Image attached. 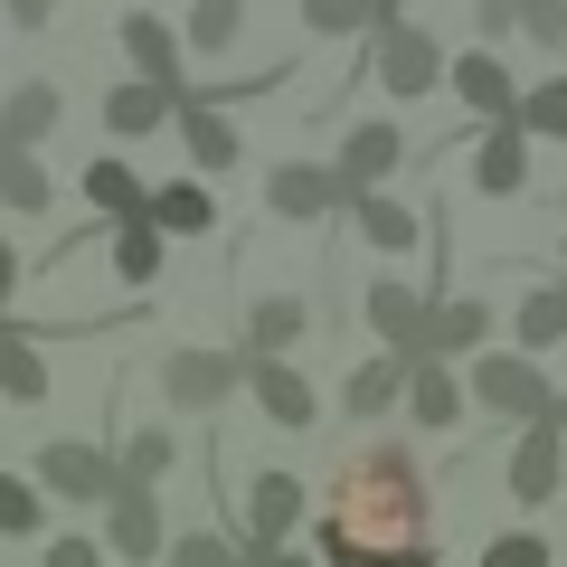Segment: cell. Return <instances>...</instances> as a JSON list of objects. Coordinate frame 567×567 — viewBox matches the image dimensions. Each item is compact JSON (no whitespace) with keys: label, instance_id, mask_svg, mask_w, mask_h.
Here are the masks:
<instances>
[{"label":"cell","instance_id":"6da1fadb","mask_svg":"<svg viewBox=\"0 0 567 567\" xmlns=\"http://www.w3.org/2000/svg\"><path fill=\"white\" fill-rule=\"evenodd\" d=\"M322 567H435L425 539V473L406 445H369L322 492Z\"/></svg>","mask_w":567,"mask_h":567},{"label":"cell","instance_id":"7a4b0ae2","mask_svg":"<svg viewBox=\"0 0 567 567\" xmlns=\"http://www.w3.org/2000/svg\"><path fill=\"white\" fill-rule=\"evenodd\" d=\"M473 398H483V416H511L520 435L558 416V388H548L539 360H520V350H483V360H473Z\"/></svg>","mask_w":567,"mask_h":567},{"label":"cell","instance_id":"3957f363","mask_svg":"<svg viewBox=\"0 0 567 567\" xmlns=\"http://www.w3.org/2000/svg\"><path fill=\"white\" fill-rule=\"evenodd\" d=\"M39 492H58V502H114L123 492V454L85 445V435H58V445H39Z\"/></svg>","mask_w":567,"mask_h":567},{"label":"cell","instance_id":"277c9868","mask_svg":"<svg viewBox=\"0 0 567 567\" xmlns=\"http://www.w3.org/2000/svg\"><path fill=\"white\" fill-rule=\"evenodd\" d=\"M454 66H445V48H435V29H416V20H398V29H379V85L398 104H416V95H435Z\"/></svg>","mask_w":567,"mask_h":567},{"label":"cell","instance_id":"5b68a950","mask_svg":"<svg viewBox=\"0 0 567 567\" xmlns=\"http://www.w3.org/2000/svg\"><path fill=\"white\" fill-rule=\"evenodd\" d=\"M360 303H369V331L388 341V360H425V331H435V303H425V293H416L406 275H379V284L360 293Z\"/></svg>","mask_w":567,"mask_h":567},{"label":"cell","instance_id":"8992f818","mask_svg":"<svg viewBox=\"0 0 567 567\" xmlns=\"http://www.w3.org/2000/svg\"><path fill=\"white\" fill-rule=\"evenodd\" d=\"M227 388H246V360H227V350H171L162 360V398L181 406V416L227 406Z\"/></svg>","mask_w":567,"mask_h":567},{"label":"cell","instance_id":"52a82bcc","mask_svg":"<svg viewBox=\"0 0 567 567\" xmlns=\"http://www.w3.org/2000/svg\"><path fill=\"white\" fill-rule=\"evenodd\" d=\"M303 511H312V492L293 483V473H256V483H246V529H237V548H246V558H275L284 529L303 520Z\"/></svg>","mask_w":567,"mask_h":567},{"label":"cell","instance_id":"ba28073f","mask_svg":"<svg viewBox=\"0 0 567 567\" xmlns=\"http://www.w3.org/2000/svg\"><path fill=\"white\" fill-rule=\"evenodd\" d=\"M558 483H567V425L548 416V425H529L520 445H511V502L539 511V502H558Z\"/></svg>","mask_w":567,"mask_h":567},{"label":"cell","instance_id":"9c48e42d","mask_svg":"<svg viewBox=\"0 0 567 567\" xmlns=\"http://www.w3.org/2000/svg\"><path fill=\"white\" fill-rule=\"evenodd\" d=\"M265 208H275V218H331V208H360V199H350V181L331 162H284L275 181H265Z\"/></svg>","mask_w":567,"mask_h":567},{"label":"cell","instance_id":"30bf717a","mask_svg":"<svg viewBox=\"0 0 567 567\" xmlns=\"http://www.w3.org/2000/svg\"><path fill=\"white\" fill-rule=\"evenodd\" d=\"M162 492L152 483H123L114 502H104V539H114V558H171V539H162Z\"/></svg>","mask_w":567,"mask_h":567},{"label":"cell","instance_id":"8fae6325","mask_svg":"<svg viewBox=\"0 0 567 567\" xmlns=\"http://www.w3.org/2000/svg\"><path fill=\"white\" fill-rule=\"evenodd\" d=\"M445 85H454V95H464V114L483 123V133H492V123H511V114H520V85H511V66L492 58V48H464Z\"/></svg>","mask_w":567,"mask_h":567},{"label":"cell","instance_id":"7c38bea8","mask_svg":"<svg viewBox=\"0 0 567 567\" xmlns=\"http://www.w3.org/2000/svg\"><path fill=\"white\" fill-rule=\"evenodd\" d=\"M246 388H256V406L284 425V435H303V425L322 416V398H312V379L293 360H246Z\"/></svg>","mask_w":567,"mask_h":567},{"label":"cell","instance_id":"4fadbf2b","mask_svg":"<svg viewBox=\"0 0 567 567\" xmlns=\"http://www.w3.org/2000/svg\"><path fill=\"white\" fill-rule=\"evenodd\" d=\"M398 162H406V133H398V123H350V142H341V162H331V171L350 181V199H369Z\"/></svg>","mask_w":567,"mask_h":567},{"label":"cell","instance_id":"5bb4252c","mask_svg":"<svg viewBox=\"0 0 567 567\" xmlns=\"http://www.w3.org/2000/svg\"><path fill=\"white\" fill-rule=\"evenodd\" d=\"M123 58L142 66V85H162V95H181V39H171V20H152V10H123Z\"/></svg>","mask_w":567,"mask_h":567},{"label":"cell","instance_id":"9a60e30c","mask_svg":"<svg viewBox=\"0 0 567 567\" xmlns=\"http://www.w3.org/2000/svg\"><path fill=\"white\" fill-rule=\"evenodd\" d=\"M171 114H181V142H189V162H199V171H237V162H246L237 123H227L218 104H189V85L171 95Z\"/></svg>","mask_w":567,"mask_h":567},{"label":"cell","instance_id":"2e32d148","mask_svg":"<svg viewBox=\"0 0 567 567\" xmlns=\"http://www.w3.org/2000/svg\"><path fill=\"white\" fill-rule=\"evenodd\" d=\"M473 189H483V199H520V189H529V133H520V123H492V133H483V152H473Z\"/></svg>","mask_w":567,"mask_h":567},{"label":"cell","instance_id":"e0dca14e","mask_svg":"<svg viewBox=\"0 0 567 567\" xmlns=\"http://www.w3.org/2000/svg\"><path fill=\"white\" fill-rule=\"evenodd\" d=\"M454 416H464V379H454L445 360H406V425L445 435Z\"/></svg>","mask_w":567,"mask_h":567},{"label":"cell","instance_id":"ac0fdd59","mask_svg":"<svg viewBox=\"0 0 567 567\" xmlns=\"http://www.w3.org/2000/svg\"><path fill=\"white\" fill-rule=\"evenodd\" d=\"M85 199H95L114 227H152V189H142L133 162H114V152H95V162H85Z\"/></svg>","mask_w":567,"mask_h":567},{"label":"cell","instance_id":"d6986e66","mask_svg":"<svg viewBox=\"0 0 567 567\" xmlns=\"http://www.w3.org/2000/svg\"><path fill=\"white\" fill-rule=\"evenodd\" d=\"M48 133H58V85L48 76L10 85V95H0V152H29V142H48Z\"/></svg>","mask_w":567,"mask_h":567},{"label":"cell","instance_id":"ffe728a7","mask_svg":"<svg viewBox=\"0 0 567 567\" xmlns=\"http://www.w3.org/2000/svg\"><path fill=\"white\" fill-rule=\"evenodd\" d=\"M293 341H303V303H293V293H256V303H246V350L237 360H284Z\"/></svg>","mask_w":567,"mask_h":567},{"label":"cell","instance_id":"44dd1931","mask_svg":"<svg viewBox=\"0 0 567 567\" xmlns=\"http://www.w3.org/2000/svg\"><path fill=\"white\" fill-rule=\"evenodd\" d=\"M511 322H520V360H539V350H558V341H567V275H558V284H529Z\"/></svg>","mask_w":567,"mask_h":567},{"label":"cell","instance_id":"7402d4cb","mask_svg":"<svg viewBox=\"0 0 567 567\" xmlns=\"http://www.w3.org/2000/svg\"><path fill=\"white\" fill-rule=\"evenodd\" d=\"M0 398H20V406L48 398V350L29 331H10V322H0Z\"/></svg>","mask_w":567,"mask_h":567},{"label":"cell","instance_id":"603a6c76","mask_svg":"<svg viewBox=\"0 0 567 567\" xmlns=\"http://www.w3.org/2000/svg\"><path fill=\"white\" fill-rule=\"evenodd\" d=\"M152 227H162V237H208V227H218V199H208L199 181H171V189H152Z\"/></svg>","mask_w":567,"mask_h":567},{"label":"cell","instance_id":"cb8c5ba5","mask_svg":"<svg viewBox=\"0 0 567 567\" xmlns=\"http://www.w3.org/2000/svg\"><path fill=\"white\" fill-rule=\"evenodd\" d=\"M350 218H360V237L379 246V256H406V246L425 237V218H416V208H406V199H379V189H369V199L350 208Z\"/></svg>","mask_w":567,"mask_h":567},{"label":"cell","instance_id":"d4e9b609","mask_svg":"<svg viewBox=\"0 0 567 567\" xmlns=\"http://www.w3.org/2000/svg\"><path fill=\"white\" fill-rule=\"evenodd\" d=\"M104 123H114L123 142H142V133H162V123H171V95L133 76V85H114V95H104Z\"/></svg>","mask_w":567,"mask_h":567},{"label":"cell","instance_id":"484cf974","mask_svg":"<svg viewBox=\"0 0 567 567\" xmlns=\"http://www.w3.org/2000/svg\"><path fill=\"white\" fill-rule=\"evenodd\" d=\"M398 398H406V360H360V369H350V388H341L350 416H388Z\"/></svg>","mask_w":567,"mask_h":567},{"label":"cell","instance_id":"4316f807","mask_svg":"<svg viewBox=\"0 0 567 567\" xmlns=\"http://www.w3.org/2000/svg\"><path fill=\"white\" fill-rule=\"evenodd\" d=\"M492 303H435V331H425V360H454V350H483Z\"/></svg>","mask_w":567,"mask_h":567},{"label":"cell","instance_id":"83f0119b","mask_svg":"<svg viewBox=\"0 0 567 567\" xmlns=\"http://www.w3.org/2000/svg\"><path fill=\"white\" fill-rule=\"evenodd\" d=\"M171 464H181V435L171 425H133L123 435V483H162Z\"/></svg>","mask_w":567,"mask_h":567},{"label":"cell","instance_id":"f1b7e54d","mask_svg":"<svg viewBox=\"0 0 567 567\" xmlns=\"http://www.w3.org/2000/svg\"><path fill=\"white\" fill-rule=\"evenodd\" d=\"M0 208L48 218V171H39V152H0Z\"/></svg>","mask_w":567,"mask_h":567},{"label":"cell","instance_id":"f546056e","mask_svg":"<svg viewBox=\"0 0 567 567\" xmlns=\"http://www.w3.org/2000/svg\"><path fill=\"white\" fill-rule=\"evenodd\" d=\"M511 123H520L529 142H567V76H539V85L520 95V114H511Z\"/></svg>","mask_w":567,"mask_h":567},{"label":"cell","instance_id":"4dcf8cb0","mask_svg":"<svg viewBox=\"0 0 567 567\" xmlns=\"http://www.w3.org/2000/svg\"><path fill=\"white\" fill-rule=\"evenodd\" d=\"M39 529H48V492L0 473V539H39Z\"/></svg>","mask_w":567,"mask_h":567},{"label":"cell","instance_id":"1f68e13d","mask_svg":"<svg viewBox=\"0 0 567 567\" xmlns=\"http://www.w3.org/2000/svg\"><path fill=\"white\" fill-rule=\"evenodd\" d=\"M162 256H171L162 227H114V275L123 284H152V275H162Z\"/></svg>","mask_w":567,"mask_h":567},{"label":"cell","instance_id":"d6a6232c","mask_svg":"<svg viewBox=\"0 0 567 567\" xmlns=\"http://www.w3.org/2000/svg\"><path fill=\"white\" fill-rule=\"evenodd\" d=\"M237 29H246V10H237V0H199V10H189V48H199V58H218V48L237 39Z\"/></svg>","mask_w":567,"mask_h":567},{"label":"cell","instance_id":"836d02e7","mask_svg":"<svg viewBox=\"0 0 567 567\" xmlns=\"http://www.w3.org/2000/svg\"><path fill=\"white\" fill-rule=\"evenodd\" d=\"M171 567H246V548L227 539V529H181V548H171Z\"/></svg>","mask_w":567,"mask_h":567},{"label":"cell","instance_id":"e575fe53","mask_svg":"<svg viewBox=\"0 0 567 567\" xmlns=\"http://www.w3.org/2000/svg\"><path fill=\"white\" fill-rule=\"evenodd\" d=\"M303 29L312 39H350V29H369V0H303Z\"/></svg>","mask_w":567,"mask_h":567},{"label":"cell","instance_id":"d590c367","mask_svg":"<svg viewBox=\"0 0 567 567\" xmlns=\"http://www.w3.org/2000/svg\"><path fill=\"white\" fill-rule=\"evenodd\" d=\"M483 567H558V558H548V539H539V529H502V539L483 548Z\"/></svg>","mask_w":567,"mask_h":567},{"label":"cell","instance_id":"8d00e7d4","mask_svg":"<svg viewBox=\"0 0 567 567\" xmlns=\"http://www.w3.org/2000/svg\"><path fill=\"white\" fill-rule=\"evenodd\" d=\"M511 29H520V10H511V0H473V48H502Z\"/></svg>","mask_w":567,"mask_h":567},{"label":"cell","instance_id":"74e56055","mask_svg":"<svg viewBox=\"0 0 567 567\" xmlns=\"http://www.w3.org/2000/svg\"><path fill=\"white\" fill-rule=\"evenodd\" d=\"M520 29H529L539 48H558V39H567V0H520Z\"/></svg>","mask_w":567,"mask_h":567},{"label":"cell","instance_id":"f35d334b","mask_svg":"<svg viewBox=\"0 0 567 567\" xmlns=\"http://www.w3.org/2000/svg\"><path fill=\"white\" fill-rule=\"evenodd\" d=\"M39 567H104V548H95V539H48Z\"/></svg>","mask_w":567,"mask_h":567},{"label":"cell","instance_id":"ab89813d","mask_svg":"<svg viewBox=\"0 0 567 567\" xmlns=\"http://www.w3.org/2000/svg\"><path fill=\"white\" fill-rule=\"evenodd\" d=\"M10 293H20V246L0 237V312H10Z\"/></svg>","mask_w":567,"mask_h":567},{"label":"cell","instance_id":"60d3db41","mask_svg":"<svg viewBox=\"0 0 567 567\" xmlns=\"http://www.w3.org/2000/svg\"><path fill=\"white\" fill-rule=\"evenodd\" d=\"M256 567H322V558H303V548H275V558H256Z\"/></svg>","mask_w":567,"mask_h":567},{"label":"cell","instance_id":"b9f144b4","mask_svg":"<svg viewBox=\"0 0 567 567\" xmlns=\"http://www.w3.org/2000/svg\"><path fill=\"white\" fill-rule=\"evenodd\" d=\"M558 425H567V398H558Z\"/></svg>","mask_w":567,"mask_h":567},{"label":"cell","instance_id":"7bdbcfd3","mask_svg":"<svg viewBox=\"0 0 567 567\" xmlns=\"http://www.w3.org/2000/svg\"><path fill=\"white\" fill-rule=\"evenodd\" d=\"M558 265H567V246H558Z\"/></svg>","mask_w":567,"mask_h":567}]
</instances>
